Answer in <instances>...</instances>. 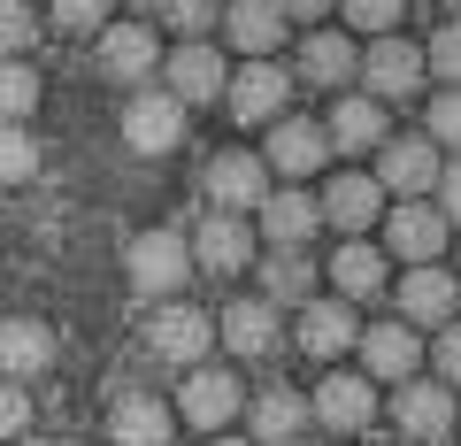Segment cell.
<instances>
[{"label":"cell","mask_w":461,"mask_h":446,"mask_svg":"<svg viewBox=\"0 0 461 446\" xmlns=\"http://www.w3.org/2000/svg\"><path fill=\"white\" fill-rule=\"evenodd\" d=\"M369 446H384V439H369Z\"/></svg>","instance_id":"44"},{"label":"cell","mask_w":461,"mask_h":446,"mask_svg":"<svg viewBox=\"0 0 461 446\" xmlns=\"http://www.w3.org/2000/svg\"><path fill=\"white\" fill-rule=\"evenodd\" d=\"M454 69H461V32H454V23H438V32H430V47H423V77L454 85Z\"/></svg>","instance_id":"33"},{"label":"cell","mask_w":461,"mask_h":446,"mask_svg":"<svg viewBox=\"0 0 461 446\" xmlns=\"http://www.w3.org/2000/svg\"><path fill=\"white\" fill-rule=\"evenodd\" d=\"M100 69H108L115 85H147L154 69H162L154 23H100Z\"/></svg>","instance_id":"10"},{"label":"cell","mask_w":461,"mask_h":446,"mask_svg":"<svg viewBox=\"0 0 461 446\" xmlns=\"http://www.w3.org/2000/svg\"><path fill=\"white\" fill-rule=\"evenodd\" d=\"M123 139H131V154H169V147H185V100L162 93V85L131 93V108H123Z\"/></svg>","instance_id":"5"},{"label":"cell","mask_w":461,"mask_h":446,"mask_svg":"<svg viewBox=\"0 0 461 446\" xmlns=\"http://www.w3.org/2000/svg\"><path fill=\"white\" fill-rule=\"evenodd\" d=\"M32 39H39V16L23 0H0V54H23Z\"/></svg>","instance_id":"34"},{"label":"cell","mask_w":461,"mask_h":446,"mask_svg":"<svg viewBox=\"0 0 461 446\" xmlns=\"http://www.w3.org/2000/svg\"><path fill=\"white\" fill-rule=\"evenodd\" d=\"M377 139H384V100H369V93H346L323 123V147H339V154H362Z\"/></svg>","instance_id":"24"},{"label":"cell","mask_w":461,"mask_h":446,"mask_svg":"<svg viewBox=\"0 0 461 446\" xmlns=\"http://www.w3.org/2000/svg\"><path fill=\"white\" fill-rule=\"evenodd\" d=\"M208 446H254V439H208Z\"/></svg>","instance_id":"41"},{"label":"cell","mask_w":461,"mask_h":446,"mask_svg":"<svg viewBox=\"0 0 461 446\" xmlns=\"http://www.w3.org/2000/svg\"><path fill=\"white\" fill-rule=\"evenodd\" d=\"M223 100H230V123H269V116H285V100H293V77H285L269 54H254L239 77H223Z\"/></svg>","instance_id":"6"},{"label":"cell","mask_w":461,"mask_h":446,"mask_svg":"<svg viewBox=\"0 0 461 446\" xmlns=\"http://www.w3.org/2000/svg\"><path fill=\"white\" fill-rule=\"evenodd\" d=\"M454 132H461V100L438 85V100H430V123H423V139H430V147H454Z\"/></svg>","instance_id":"37"},{"label":"cell","mask_w":461,"mask_h":446,"mask_svg":"<svg viewBox=\"0 0 461 446\" xmlns=\"http://www.w3.org/2000/svg\"><path fill=\"white\" fill-rule=\"evenodd\" d=\"M277 8H285V16H323L330 0H277Z\"/></svg>","instance_id":"40"},{"label":"cell","mask_w":461,"mask_h":446,"mask_svg":"<svg viewBox=\"0 0 461 446\" xmlns=\"http://www.w3.org/2000/svg\"><path fill=\"white\" fill-rule=\"evenodd\" d=\"M308 415H315V423H330V431H369V423H377V378H362V369L323 378V385H315V400H308Z\"/></svg>","instance_id":"9"},{"label":"cell","mask_w":461,"mask_h":446,"mask_svg":"<svg viewBox=\"0 0 461 446\" xmlns=\"http://www.w3.org/2000/svg\"><path fill=\"white\" fill-rule=\"evenodd\" d=\"M354 347H362V378L400 385V378H415L423 331H415V323H369V331H354Z\"/></svg>","instance_id":"14"},{"label":"cell","mask_w":461,"mask_h":446,"mask_svg":"<svg viewBox=\"0 0 461 446\" xmlns=\"http://www.w3.org/2000/svg\"><path fill=\"white\" fill-rule=\"evenodd\" d=\"M339 8H346V16H354V23H362V32H393V23H400V8H408V0H339Z\"/></svg>","instance_id":"38"},{"label":"cell","mask_w":461,"mask_h":446,"mask_svg":"<svg viewBox=\"0 0 461 446\" xmlns=\"http://www.w3.org/2000/svg\"><path fill=\"white\" fill-rule=\"evenodd\" d=\"M269 132V154H262V169H277V177H308V169H323V123H308V116H269L262 123Z\"/></svg>","instance_id":"12"},{"label":"cell","mask_w":461,"mask_h":446,"mask_svg":"<svg viewBox=\"0 0 461 446\" xmlns=\"http://www.w3.org/2000/svg\"><path fill=\"white\" fill-rule=\"evenodd\" d=\"M300 77L308 85H354V39L346 32H315L300 47Z\"/></svg>","instance_id":"27"},{"label":"cell","mask_w":461,"mask_h":446,"mask_svg":"<svg viewBox=\"0 0 461 446\" xmlns=\"http://www.w3.org/2000/svg\"><path fill=\"white\" fill-rule=\"evenodd\" d=\"M315 215H323V223H339L346 239H362L369 223L384 215V185H377V177H362V169H346V177H330V185H323Z\"/></svg>","instance_id":"13"},{"label":"cell","mask_w":461,"mask_h":446,"mask_svg":"<svg viewBox=\"0 0 461 446\" xmlns=\"http://www.w3.org/2000/svg\"><path fill=\"white\" fill-rule=\"evenodd\" d=\"M131 8H154V0H131Z\"/></svg>","instance_id":"43"},{"label":"cell","mask_w":461,"mask_h":446,"mask_svg":"<svg viewBox=\"0 0 461 446\" xmlns=\"http://www.w3.org/2000/svg\"><path fill=\"white\" fill-rule=\"evenodd\" d=\"M215 339H223L230 354H269L277 347V300H230L223 315H215Z\"/></svg>","instance_id":"22"},{"label":"cell","mask_w":461,"mask_h":446,"mask_svg":"<svg viewBox=\"0 0 461 446\" xmlns=\"http://www.w3.org/2000/svg\"><path fill=\"white\" fill-rule=\"evenodd\" d=\"M185 254H193V278L208 269V278H239V269H254V232L239 223V215L208 208L193 223V239H185Z\"/></svg>","instance_id":"2"},{"label":"cell","mask_w":461,"mask_h":446,"mask_svg":"<svg viewBox=\"0 0 461 446\" xmlns=\"http://www.w3.org/2000/svg\"><path fill=\"white\" fill-rule=\"evenodd\" d=\"M362 85H369V100H415L423 93V54L400 32H377V47H369V62H362Z\"/></svg>","instance_id":"11"},{"label":"cell","mask_w":461,"mask_h":446,"mask_svg":"<svg viewBox=\"0 0 461 446\" xmlns=\"http://www.w3.org/2000/svg\"><path fill=\"white\" fill-rule=\"evenodd\" d=\"M438 169H446V147H430L423 132H408V139H377V185H384V193L423 200L430 185H438Z\"/></svg>","instance_id":"3"},{"label":"cell","mask_w":461,"mask_h":446,"mask_svg":"<svg viewBox=\"0 0 461 446\" xmlns=\"http://www.w3.org/2000/svg\"><path fill=\"white\" fill-rule=\"evenodd\" d=\"M185 278H193L185 232H147V239H131V285H139L147 300H169Z\"/></svg>","instance_id":"8"},{"label":"cell","mask_w":461,"mask_h":446,"mask_svg":"<svg viewBox=\"0 0 461 446\" xmlns=\"http://www.w3.org/2000/svg\"><path fill=\"white\" fill-rule=\"evenodd\" d=\"M262 193H269V169H262V154H215V162H208V208L239 215V208H254Z\"/></svg>","instance_id":"18"},{"label":"cell","mask_w":461,"mask_h":446,"mask_svg":"<svg viewBox=\"0 0 461 446\" xmlns=\"http://www.w3.org/2000/svg\"><path fill=\"white\" fill-rule=\"evenodd\" d=\"M39 108V69L23 54H0V123H23Z\"/></svg>","instance_id":"29"},{"label":"cell","mask_w":461,"mask_h":446,"mask_svg":"<svg viewBox=\"0 0 461 446\" xmlns=\"http://www.w3.org/2000/svg\"><path fill=\"white\" fill-rule=\"evenodd\" d=\"M454 300H461V285H454V269H438V262H415L408 278H400V315H408L415 331L454 323Z\"/></svg>","instance_id":"15"},{"label":"cell","mask_w":461,"mask_h":446,"mask_svg":"<svg viewBox=\"0 0 461 446\" xmlns=\"http://www.w3.org/2000/svg\"><path fill=\"white\" fill-rule=\"evenodd\" d=\"M139 339H147V354L154 362H177V369H193L200 354L215 347V315H200V308H185V300H162V308L139 323Z\"/></svg>","instance_id":"1"},{"label":"cell","mask_w":461,"mask_h":446,"mask_svg":"<svg viewBox=\"0 0 461 446\" xmlns=\"http://www.w3.org/2000/svg\"><path fill=\"white\" fill-rule=\"evenodd\" d=\"M54 369V331L39 315H16V323H0V378H47Z\"/></svg>","instance_id":"20"},{"label":"cell","mask_w":461,"mask_h":446,"mask_svg":"<svg viewBox=\"0 0 461 446\" xmlns=\"http://www.w3.org/2000/svg\"><path fill=\"white\" fill-rule=\"evenodd\" d=\"M23 423H32V393L16 378H0V439H23Z\"/></svg>","instance_id":"36"},{"label":"cell","mask_w":461,"mask_h":446,"mask_svg":"<svg viewBox=\"0 0 461 446\" xmlns=\"http://www.w3.org/2000/svg\"><path fill=\"white\" fill-rule=\"evenodd\" d=\"M16 446H47V439H16Z\"/></svg>","instance_id":"42"},{"label":"cell","mask_w":461,"mask_h":446,"mask_svg":"<svg viewBox=\"0 0 461 446\" xmlns=\"http://www.w3.org/2000/svg\"><path fill=\"white\" fill-rule=\"evenodd\" d=\"M39 177V139L23 123H0V185H23Z\"/></svg>","instance_id":"31"},{"label":"cell","mask_w":461,"mask_h":446,"mask_svg":"<svg viewBox=\"0 0 461 446\" xmlns=\"http://www.w3.org/2000/svg\"><path fill=\"white\" fill-rule=\"evenodd\" d=\"M247 408V385L230 378V369H215V362H193L185 369V393H177V415L193 431H223L230 415Z\"/></svg>","instance_id":"4"},{"label":"cell","mask_w":461,"mask_h":446,"mask_svg":"<svg viewBox=\"0 0 461 446\" xmlns=\"http://www.w3.org/2000/svg\"><path fill=\"white\" fill-rule=\"evenodd\" d=\"M223 77H230L223 54H215L208 39H185V47L169 54V85H162V93H177L185 108H193V100H215V93H223Z\"/></svg>","instance_id":"21"},{"label":"cell","mask_w":461,"mask_h":446,"mask_svg":"<svg viewBox=\"0 0 461 446\" xmlns=\"http://www.w3.org/2000/svg\"><path fill=\"white\" fill-rule=\"evenodd\" d=\"M384 247H393L400 262H438L446 215L430 208V200H400V208H384Z\"/></svg>","instance_id":"16"},{"label":"cell","mask_w":461,"mask_h":446,"mask_svg":"<svg viewBox=\"0 0 461 446\" xmlns=\"http://www.w3.org/2000/svg\"><path fill=\"white\" fill-rule=\"evenodd\" d=\"M254 208H262L269 247H308V232L323 223V215H315V193H300V185H285V193H262Z\"/></svg>","instance_id":"25"},{"label":"cell","mask_w":461,"mask_h":446,"mask_svg":"<svg viewBox=\"0 0 461 446\" xmlns=\"http://www.w3.org/2000/svg\"><path fill=\"white\" fill-rule=\"evenodd\" d=\"M108 439L115 446H169V400L162 393H115V408H108Z\"/></svg>","instance_id":"17"},{"label":"cell","mask_w":461,"mask_h":446,"mask_svg":"<svg viewBox=\"0 0 461 446\" xmlns=\"http://www.w3.org/2000/svg\"><path fill=\"white\" fill-rule=\"evenodd\" d=\"M430 369H438V385H454V369H461V339H454V323H438V339H430Z\"/></svg>","instance_id":"39"},{"label":"cell","mask_w":461,"mask_h":446,"mask_svg":"<svg viewBox=\"0 0 461 446\" xmlns=\"http://www.w3.org/2000/svg\"><path fill=\"white\" fill-rule=\"evenodd\" d=\"M393 423L408 431V439H423V446H446L454 439V385H415V378H400V393H393Z\"/></svg>","instance_id":"7"},{"label":"cell","mask_w":461,"mask_h":446,"mask_svg":"<svg viewBox=\"0 0 461 446\" xmlns=\"http://www.w3.org/2000/svg\"><path fill=\"white\" fill-rule=\"evenodd\" d=\"M300 431H308V400L300 393H254V446H293Z\"/></svg>","instance_id":"26"},{"label":"cell","mask_w":461,"mask_h":446,"mask_svg":"<svg viewBox=\"0 0 461 446\" xmlns=\"http://www.w3.org/2000/svg\"><path fill=\"white\" fill-rule=\"evenodd\" d=\"M330 285H339L346 300H369L384 285V254L377 247H362V239H346L339 254H330Z\"/></svg>","instance_id":"28"},{"label":"cell","mask_w":461,"mask_h":446,"mask_svg":"<svg viewBox=\"0 0 461 446\" xmlns=\"http://www.w3.org/2000/svg\"><path fill=\"white\" fill-rule=\"evenodd\" d=\"M215 23H230V47L254 62V54H277L285 47V23H293V16H285L277 0H230V16H215Z\"/></svg>","instance_id":"23"},{"label":"cell","mask_w":461,"mask_h":446,"mask_svg":"<svg viewBox=\"0 0 461 446\" xmlns=\"http://www.w3.org/2000/svg\"><path fill=\"white\" fill-rule=\"evenodd\" d=\"M108 0H54V32H100Z\"/></svg>","instance_id":"35"},{"label":"cell","mask_w":461,"mask_h":446,"mask_svg":"<svg viewBox=\"0 0 461 446\" xmlns=\"http://www.w3.org/2000/svg\"><path fill=\"white\" fill-rule=\"evenodd\" d=\"M354 300H300V354H315V362H330V354L354 347Z\"/></svg>","instance_id":"19"},{"label":"cell","mask_w":461,"mask_h":446,"mask_svg":"<svg viewBox=\"0 0 461 446\" xmlns=\"http://www.w3.org/2000/svg\"><path fill=\"white\" fill-rule=\"evenodd\" d=\"M154 8H162V23H177L185 39H208V32H215V16H223L215 0H154Z\"/></svg>","instance_id":"32"},{"label":"cell","mask_w":461,"mask_h":446,"mask_svg":"<svg viewBox=\"0 0 461 446\" xmlns=\"http://www.w3.org/2000/svg\"><path fill=\"white\" fill-rule=\"evenodd\" d=\"M308 285H315V262H308L300 247H277V254L262 262V293H269V300H308Z\"/></svg>","instance_id":"30"}]
</instances>
